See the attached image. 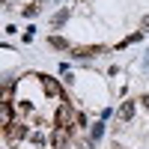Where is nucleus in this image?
Returning <instances> with one entry per match:
<instances>
[{
    "mask_svg": "<svg viewBox=\"0 0 149 149\" xmlns=\"http://www.w3.org/2000/svg\"><path fill=\"white\" fill-rule=\"evenodd\" d=\"M45 93H48V95H60V84L51 81V78H45Z\"/></svg>",
    "mask_w": 149,
    "mask_h": 149,
    "instance_id": "nucleus-1",
    "label": "nucleus"
},
{
    "mask_svg": "<svg viewBox=\"0 0 149 149\" xmlns=\"http://www.w3.org/2000/svg\"><path fill=\"white\" fill-rule=\"evenodd\" d=\"M131 116H134V104H131V102H125V104L119 107V119H131Z\"/></svg>",
    "mask_w": 149,
    "mask_h": 149,
    "instance_id": "nucleus-2",
    "label": "nucleus"
},
{
    "mask_svg": "<svg viewBox=\"0 0 149 149\" xmlns=\"http://www.w3.org/2000/svg\"><path fill=\"white\" fill-rule=\"evenodd\" d=\"M66 122H69V107L63 104V107L57 110V125H66Z\"/></svg>",
    "mask_w": 149,
    "mask_h": 149,
    "instance_id": "nucleus-3",
    "label": "nucleus"
},
{
    "mask_svg": "<svg viewBox=\"0 0 149 149\" xmlns=\"http://www.w3.org/2000/svg\"><path fill=\"white\" fill-rule=\"evenodd\" d=\"M48 45H51V48H60V51H63V48H69V42L60 39V36H51V39H48Z\"/></svg>",
    "mask_w": 149,
    "mask_h": 149,
    "instance_id": "nucleus-4",
    "label": "nucleus"
},
{
    "mask_svg": "<svg viewBox=\"0 0 149 149\" xmlns=\"http://www.w3.org/2000/svg\"><path fill=\"white\" fill-rule=\"evenodd\" d=\"M63 140H66V134H63V131H57L54 137H51V143H54V146H60V143H63Z\"/></svg>",
    "mask_w": 149,
    "mask_h": 149,
    "instance_id": "nucleus-5",
    "label": "nucleus"
},
{
    "mask_svg": "<svg viewBox=\"0 0 149 149\" xmlns=\"http://www.w3.org/2000/svg\"><path fill=\"white\" fill-rule=\"evenodd\" d=\"M66 18H69V12H60V15H57V18H54V24H57V27H60V24H63V21H66Z\"/></svg>",
    "mask_w": 149,
    "mask_h": 149,
    "instance_id": "nucleus-6",
    "label": "nucleus"
},
{
    "mask_svg": "<svg viewBox=\"0 0 149 149\" xmlns=\"http://www.w3.org/2000/svg\"><path fill=\"white\" fill-rule=\"evenodd\" d=\"M143 30H149V15H146V18H143Z\"/></svg>",
    "mask_w": 149,
    "mask_h": 149,
    "instance_id": "nucleus-7",
    "label": "nucleus"
},
{
    "mask_svg": "<svg viewBox=\"0 0 149 149\" xmlns=\"http://www.w3.org/2000/svg\"><path fill=\"white\" fill-rule=\"evenodd\" d=\"M143 104H146V107H149V95H143Z\"/></svg>",
    "mask_w": 149,
    "mask_h": 149,
    "instance_id": "nucleus-8",
    "label": "nucleus"
},
{
    "mask_svg": "<svg viewBox=\"0 0 149 149\" xmlns=\"http://www.w3.org/2000/svg\"><path fill=\"white\" fill-rule=\"evenodd\" d=\"M116 149H119V146H116Z\"/></svg>",
    "mask_w": 149,
    "mask_h": 149,
    "instance_id": "nucleus-9",
    "label": "nucleus"
}]
</instances>
